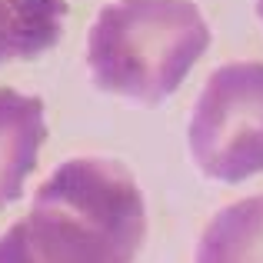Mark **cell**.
<instances>
[{"mask_svg": "<svg viewBox=\"0 0 263 263\" xmlns=\"http://www.w3.org/2000/svg\"><path fill=\"white\" fill-rule=\"evenodd\" d=\"M147 237V206L117 160L73 157L0 233V263H134Z\"/></svg>", "mask_w": 263, "mask_h": 263, "instance_id": "6da1fadb", "label": "cell"}, {"mask_svg": "<svg viewBox=\"0 0 263 263\" xmlns=\"http://www.w3.org/2000/svg\"><path fill=\"white\" fill-rule=\"evenodd\" d=\"M210 47V27L190 0H114L87 33L93 87L143 107L167 100Z\"/></svg>", "mask_w": 263, "mask_h": 263, "instance_id": "7a4b0ae2", "label": "cell"}, {"mask_svg": "<svg viewBox=\"0 0 263 263\" xmlns=\"http://www.w3.org/2000/svg\"><path fill=\"white\" fill-rule=\"evenodd\" d=\"M193 163L206 177L240 183L263 174V64L233 60L206 77L186 127Z\"/></svg>", "mask_w": 263, "mask_h": 263, "instance_id": "3957f363", "label": "cell"}, {"mask_svg": "<svg viewBox=\"0 0 263 263\" xmlns=\"http://www.w3.org/2000/svg\"><path fill=\"white\" fill-rule=\"evenodd\" d=\"M44 137V100L37 93L0 87V210L20 200L24 180L37 167Z\"/></svg>", "mask_w": 263, "mask_h": 263, "instance_id": "277c9868", "label": "cell"}, {"mask_svg": "<svg viewBox=\"0 0 263 263\" xmlns=\"http://www.w3.org/2000/svg\"><path fill=\"white\" fill-rule=\"evenodd\" d=\"M193 263H263V193L213 213L197 240Z\"/></svg>", "mask_w": 263, "mask_h": 263, "instance_id": "5b68a950", "label": "cell"}, {"mask_svg": "<svg viewBox=\"0 0 263 263\" xmlns=\"http://www.w3.org/2000/svg\"><path fill=\"white\" fill-rule=\"evenodd\" d=\"M67 0H0V64L33 60L64 33Z\"/></svg>", "mask_w": 263, "mask_h": 263, "instance_id": "8992f818", "label": "cell"}, {"mask_svg": "<svg viewBox=\"0 0 263 263\" xmlns=\"http://www.w3.org/2000/svg\"><path fill=\"white\" fill-rule=\"evenodd\" d=\"M257 13H260V20H263V0H257Z\"/></svg>", "mask_w": 263, "mask_h": 263, "instance_id": "52a82bcc", "label": "cell"}]
</instances>
